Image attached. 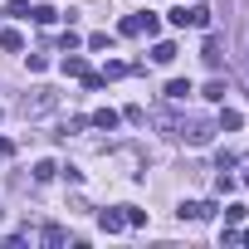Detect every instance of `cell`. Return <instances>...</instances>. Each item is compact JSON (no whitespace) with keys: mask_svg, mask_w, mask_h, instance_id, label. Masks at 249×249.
<instances>
[{"mask_svg":"<svg viewBox=\"0 0 249 249\" xmlns=\"http://www.w3.org/2000/svg\"><path fill=\"white\" fill-rule=\"evenodd\" d=\"M54 107H59V93H54V88H35V93L20 103V117H25V122H39V117H49Z\"/></svg>","mask_w":249,"mask_h":249,"instance_id":"cell-1","label":"cell"},{"mask_svg":"<svg viewBox=\"0 0 249 249\" xmlns=\"http://www.w3.org/2000/svg\"><path fill=\"white\" fill-rule=\"evenodd\" d=\"M215 205L210 200H181V220H210Z\"/></svg>","mask_w":249,"mask_h":249,"instance_id":"cell-2","label":"cell"},{"mask_svg":"<svg viewBox=\"0 0 249 249\" xmlns=\"http://www.w3.org/2000/svg\"><path fill=\"white\" fill-rule=\"evenodd\" d=\"M98 230H107V234L127 230V215H122V210H103V215H98Z\"/></svg>","mask_w":249,"mask_h":249,"instance_id":"cell-3","label":"cell"},{"mask_svg":"<svg viewBox=\"0 0 249 249\" xmlns=\"http://www.w3.org/2000/svg\"><path fill=\"white\" fill-rule=\"evenodd\" d=\"M186 137H191L196 147H205V142L215 137V122H191V132H186Z\"/></svg>","mask_w":249,"mask_h":249,"instance_id":"cell-4","label":"cell"},{"mask_svg":"<svg viewBox=\"0 0 249 249\" xmlns=\"http://www.w3.org/2000/svg\"><path fill=\"white\" fill-rule=\"evenodd\" d=\"M88 122H93V127H103V132H112V127H117V112H112V107H98Z\"/></svg>","mask_w":249,"mask_h":249,"instance_id":"cell-5","label":"cell"},{"mask_svg":"<svg viewBox=\"0 0 249 249\" xmlns=\"http://www.w3.org/2000/svg\"><path fill=\"white\" fill-rule=\"evenodd\" d=\"M186 93H196L186 78H171V83H166V98H171V103H186Z\"/></svg>","mask_w":249,"mask_h":249,"instance_id":"cell-6","label":"cell"},{"mask_svg":"<svg viewBox=\"0 0 249 249\" xmlns=\"http://www.w3.org/2000/svg\"><path fill=\"white\" fill-rule=\"evenodd\" d=\"M64 73H73V78H83V73H88V64H83V59H78V54L69 49V59H64Z\"/></svg>","mask_w":249,"mask_h":249,"instance_id":"cell-7","label":"cell"},{"mask_svg":"<svg viewBox=\"0 0 249 249\" xmlns=\"http://www.w3.org/2000/svg\"><path fill=\"white\" fill-rule=\"evenodd\" d=\"M0 44H5V49H10V54H20V49H25V39H20V35H15V30H0Z\"/></svg>","mask_w":249,"mask_h":249,"instance_id":"cell-8","label":"cell"},{"mask_svg":"<svg viewBox=\"0 0 249 249\" xmlns=\"http://www.w3.org/2000/svg\"><path fill=\"white\" fill-rule=\"evenodd\" d=\"M30 15H35V20H39V25H54V20H59V10H54V5H35V10H30Z\"/></svg>","mask_w":249,"mask_h":249,"instance_id":"cell-9","label":"cell"},{"mask_svg":"<svg viewBox=\"0 0 249 249\" xmlns=\"http://www.w3.org/2000/svg\"><path fill=\"white\" fill-rule=\"evenodd\" d=\"M200 54H205V64H210V69H215V64H220V39H215V35H210V39H205V49H200Z\"/></svg>","mask_w":249,"mask_h":249,"instance_id":"cell-10","label":"cell"},{"mask_svg":"<svg viewBox=\"0 0 249 249\" xmlns=\"http://www.w3.org/2000/svg\"><path fill=\"white\" fill-rule=\"evenodd\" d=\"M205 98H210V103H225V78H210V83H205Z\"/></svg>","mask_w":249,"mask_h":249,"instance_id":"cell-11","label":"cell"},{"mask_svg":"<svg viewBox=\"0 0 249 249\" xmlns=\"http://www.w3.org/2000/svg\"><path fill=\"white\" fill-rule=\"evenodd\" d=\"M152 59H157V64H171V59H176V44H157Z\"/></svg>","mask_w":249,"mask_h":249,"instance_id":"cell-12","label":"cell"},{"mask_svg":"<svg viewBox=\"0 0 249 249\" xmlns=\"http://www.w3.org/2000/svg\"><path fill=\"white\" fill-rule=\"evenodd\" d=\"M54 171H59V166H54V161H35V181H49V176H54Z\"/></svg>","mask_w":249,"mask_h":249,"instance_id":"cell-13","label":"cell"},{"mask_svg":"<svg viewBox=\"0 0 249 249\" xmlns=\"http://www.w3.org/2000/svg\"><path fill=\"white\" fill-rule=\"evenodd\" d=\"M39 239H44V244H64V230H59V225H44V234H39Z\"/></svg>","mask_w":249,"mask_h":249,"instance_id":"cell-14","label":"cell"},{"mask_svg":"<svg viewBox=\"0 0 249 249\" xmlns=\"http://www.w3.org/2000/svg\"><path fill=\"white\" fill-rule=\"evenodd\" d=\"M127 210V225H147V210H137V205H122Z\"/></svg>","mask_w":249,"mask_h":249,"instance_id":"cell-15","label":"cell"}]
</instances>
